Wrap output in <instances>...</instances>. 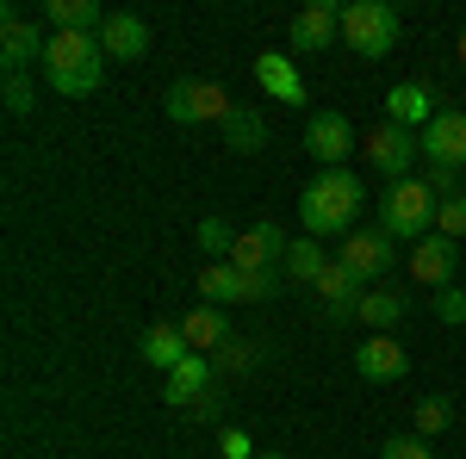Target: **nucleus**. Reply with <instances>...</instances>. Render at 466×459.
<instances>
[{
	"label": "nucleus",
	"mask_w": 466,
	"mask_h": 459,
	"mask_svg": "<svg viewBox=\"0 0 466 459\" xmlns=\"http://www.w3.org/2000/svg\"><path fill=\"white\" fill-rule=\"evenodd\" d=\"M360 180L349 175V168H323L305 193H299V224H305V236H349L360 217Z\"/></svg>",
	"instance_id": "f257e3e1"
},
{
	"label": "nucleus",
	"mask_w": 466,
	"mask_h": 459,
	"mask_svg": "<svg viewBox=\"0 0 466 459\" xmlns=\"http://www.w3.org/2000/svg\"><path fill=\"white\" fill-rule=\"evenodd\" d=\"M37 69H44V81H50L56 94L87 100V94L106 81V50H100V37H87V32H50Z\"/></svg>",
	"instance_id": "f03ea898"
},
{
	"label": "nucleus",
	"mask_w": 466,
	"mask_h": 459,
	"mask_svg": "<svg viewBox=\"0 0 466 459\" xmlns=\"http://www.w3.org/2000/svg\"><path fill=\"white\" fill-rule=\"evenodd\" d=\"M435 212H441V199H435V186L430 180H392V186H386V199H380V230H386V236H392V243H423V236H430L435 230Z\"/></svg>",
	"instance_id": "7ed1b4c3"
},
{
	"label": "nucleus",
	"mask_w": 466,
	"mask_h": 459,
	"mask_svg": "<svg viewBox=\"0 0 466 459\" xmlns=\"http://www.w3.org/2000/svg\"><path fill=\"white\" fill-rule=\"evenodd\" d=\"M342 44H349L355 56H367V63L392 56L398 6H386V0H349V6H342Z\"/></svg>",
	"instance_id": "20e7f679"
},
{
	"label": "nucleus",
	"mask_w": 466,
	"mask_h": 459,
	"mask_svg": "<svg viewBox=\"0 0 466 459\" xmlns=\"http://www.w3.org/2000/svg\"><path fill=\"white\" fill-rule=\"evenodd\" d=\"M162 106H168L175 125H224V118L237 112V100H230L218 81H175Z\"/></svg>",
	"instance_id": "39448f33"
},
{
	"label": "nucleus",
	"mask_w": 466,
	"mask_h": 459,
	"mask_svg": "<svg viewBox=\"0 0 466 459\" xmlns=\"http://www.w3.org/2000/svg\"><path fill=\"white\" fill-rule=\"evenodd\" d=\"M360 149H367L373 175H386V186H392V180H410V162L423 155V137H417V131H404V125H386V118H380V131L360 143Z\"/></svg>",
	"instance_id": "423d86ee"
},
{
	"label": "nucleus",
	"mask_w": 466,
	"mask_h": 459,
	"mask_svg": "<svg viewBox=\"0 0 466 459\" xmlns=\"http://www.w3.org/2000/svg\"><path fill=\"white\" fill-rule=\"evenodd\" d=\"M336 261H342L360 285L386 280V267H392V236H386V230H349L342 248H336Z\"/></svg>",
	"instance_id": "0eeeda50"
},
{
	"label": "nucleus",
	"mask_w": 466,
	"mask_h": 459,
	"mask_svg": "<svg viewBox=\"0 0 466 459\" xmlns=\"http://www.w3.org/2000/svg\"><path fill=\"white\" fill-rule=\"evenodd\" d=\"M44 44H50V37L37 32L19 6L0 13V63H6V75H25V63H44Z\"/></svg>",
	"instance_id": "6e6552de"
},
{
	"label": "nucleus",
	"mask_w": 466,
	"mask_h": 459,
	"mask_svg": "<svg viewBox=\"0 0 466 459\" xmlns=\"http://www.w3.org/2000/svg\"><path fill=\"white\" fill-rule=\"evenodd\" d=\"M287 230L280 224H255V230H243L237 236V248H230V267H243V274H261V267H287Z\"/></svg>",
	"instance_id": "1a4fd4ad"
},
{
	"label": "nucleus",
	"mask_w": 466,
	"mask_h": 459,
	"mask_svg": "<svg viewBox=\"0 0 466 459\" xmlns=\"http://www.w3.org/2000/svg\"><path fill=\"white\" fill-rule=\"evenodd\" d=\"M435 112L441 106H435L430 81H398L392 94H386V125H404V131H417V137L435 125Z\"/></svg>",
	"instance_id": "9d476101"
},
{
	"label": "nucleus",
	"mask_w": 466,
	"mask_h": 459,
	"mask_svg": "<svg viewBox=\"0 0 466 459\" xmlns=\"http://www.w3.org/2000/svg\"><path fill=\"white\" fill-rule=\"evenodd\" d=\"M336 37H342L336 0H318V6H299V13H292V50L318 56V50H336Z\"/></svg>",
	"instance_id": "9b49d317"
},
{
	"label": "nucleus",
	"mask_w": 466,
	"mask_h": 459,
	"mask_svg": "<svg viewBox=\"0 0 466 459\" xmlns=\"http://www.w3.org/2000/svg\"><path fill=\"white\" fill-rule=\"evenodd\" d=\"M305 149L318 155L323 168H342V162L355 155V131H349V118H342V112H311V125H305Z\"/></svg>",
	"instance_id": "f8f14e48"
},
{
	"label": "nucleus",
	"mask_w": 466,
	"mask_h": 459,
	"mask_svg": "<svg viewBox=\"0 0 466 459\" xmlns=\"http://www.w3.org/2000/svg\"><path fill=\"white\" fill-rule=\"evenodd\" d=\"M423 155H430V168H466V112H435V125L423 131Z\"/></svg>",
	"instance_id": "ddd939ff"
},
{
	"label": "nucleus",
	"mask_w": 466,
	"mask_h": 459,
	"mask_svg": "<svg viewBox=\"0 0 466 459\" xmlns=\"http://www.w3.org/2000/svg\"><path fill=\"white\" fill-rule=\"evenodd\" d=\"M454 267H461V243H454V236H441V230H430L423 243L410 248V274H417L423 285H435V292H441V285H454Z\"/></svg>",
	"instance_id": "4468645a"
},
{
	"label": "nucleus",
	"mask_w": 466,
	"mask_h": 459,
	"mask_svg": "<svg viewBox=\"0 0 466 459\" xmlns=\"http://www.w3.org/2000/svg\"><path fill=\"white\" fill-rule=\"evenodd\" d=\"M318 298H323V317H329V323H355L367 285H360L342 261H329V267H323V280H318Z\"/></svg>",
	"instance_id": "2eb2a0df"
},
{
	"label": "nucleus",
	"mask_w": 466,
	"mask_h": 459,
	"mask_svg": "<svg viewBox=\"0 0 466 459\" xmlns=\"http://www.w3.org/2000/svg\"><path fill=\"white\" fill-rule=\"evenodd\" d=\"M180 335H187V348L206 354V360H212L218 348L237 342V329H230V317H224V304H193V311L180 317Z\"/></svg>",
	"instance_id": "dca6fc26"
},
{
	"label": "nucleus",
	"mask_w": 466,
	"mask_h": 459,
	"mask_svg": "<svg viewBox=\"0 0 466 459\" xmlns=\"http://www.w3.org/2000/svg\"><path fill=\"white\" fill-rule=\"evenodd\" d=\"M100 50H106V63H144L149 56V25L137 19V13H106Z\"/></svg>",
	"instance_id": "f3484780"
},
{
	"label": "nucleus",
	"mask_w": 466,
	"mask_h": 459,
	"mask_svg": "<svg viewBox=\"0 0 466 459\" xmlns=\"http://www.w3.org/2000/svg\"><path fill=\"white\" fill-rule=\"evenodd\" d=\"M355 373H360V379H373V385H392V379L410 373V354L398 348L392 335H373V342H360V348H355Z\"/></svg>",
	"instance_id": "a211bd4d"
},
{
	"label": "nucleus",
	"mask_w": 466,
	"mask_h": 459,
	"mask_svg": "<svg viewBox=\"0 0 466 459\" xmlns=\"http://www.w3.org/2000/svg\"><path fill=\"white\" fill-rule=\"evenodd\" d=\"M255 81H261L268 100H287V106L305 100V81L292 69V56H280V50H261V56H255Z\"/></svg>",
	"instance_id": "6ab92c4d"
},
{
	"label": "nucleus",
	"mask_w": 466,
	"mask_h": 459,
	"mask_svg": "<svg viewBox=\"0 0 466 459\" xmlns=\"http://www.w3.org/2000/svg\"><path fill=\"white\" fill-rule=\"evenodd\" d=\"M212 379H218V373H212V360H206V354H187V360H180L175 373L162 379V397L187 410V404H199V397L212 391Z\"/></svg>",
	"instance_id": "aec40b11"
},
{
	"label": "nucleus",
	"mask_w": 466,
	"mask_h": 459,
	"mask_svg": "<svg viewBox=\"0 0 466 459\" xmlns=\"http://www.w3.org/2000/svg\"><path fill=\"white\" fill-rule=\"evenodd\" d=\"M44 25H50V32H87V37H100L106 6H100V0H44Z\"/></svg>",
	"instance_id": "412c9836"
},
{
	"label": "nucleus",
	"mask_w": 466,
	"mask_h": 459,
	"mask_svg": "<svg viewBox=\"0 0 466 459\" xmlns=\"http://www.w3.org/2000/svg\"><path fill=\"white\" fill-rule=\"evenodd\" d=\"M187 354L193 348H187L180 323H156V329H144V342H137V360H144V366H162V373H175Z\"/></svg>",
	"instance_id": "4be33fe9"
},
{
	"label": "nucleus",
	"mask_w": 466,
	"mask_h": 459,
	"mask_svg": "<svg viewBox=\"0 0 466 459\" xmlns=\"http://www.w3.org/2000/svg\"><path fill=\"white\" fill-rule=\"evenodd\" d=\"M329 261H336V254H329V248H323L318 236H292V248H287V280H299V285H318Z\"/></svg>",
	"instance_id": "5701e85b"
},
{
	"label": "nucleus",
	"mask_w": 466,
	"mask_h": 459,
	"mask_svg": "<svg viewBox=\"0 0 466 459\" xmlns=\"http://www.w3.org/2000/svg\"><path fill=\"white\" fill-rule=\"evenodd\" d=\"M268 143V118L255 106H237L230 118H224V149H237V155H255Z\"/></svg>",
	"instance_id": "b1692460"
},
{
	"label": "nucleus",
	"mask_w": 466,
	"mask_h": 459,
	"mask_svg": "<svg viewBox=\"0 0 466 459\" xmlns=\"http://www.w3.org/2000/svg\"><path fill=\"white\" fill-rule=\"evenodd\" d=\"M199 298H206V304H230V298L243 304V274H237L230 261H206V267H199Z\"/></svg>",
	"instance_id": "393cba45"
},
{
	"label": "nucleus",
	"mask_w": 466,
	"mask_h": 459,
	"mask_svg": "<svg viewBox=\"0 0 466 459\" xmlns=\"http://www.w3.org/2000/svg\"><path fill=\"white\" fill-rule=\"evenodd\" d=\"M404 311H410V304L398 298L392 285H367V298H360V323H373L380 335H386L392 323H404Z\"/></svg>",
	"instance_id": "a878e982"
},
{
	"label": "nucleus",
	"mask_w": 466,
	"mask_h": 459,
	"mask_svg": "<svg viewBox=\"0 0 466 459\" xmlns=\"http://www.w3.org/2000/svg\"><path fill=\"white\" fill-rule=\"evenodd\" d=\"M243 274V267H237ZM280 285H287V267H261V274H243V304H268V298H280Z\"/></svg>",
	"instance_id": "bb28decb"
},
{
	"label": "nucleus",
	"mask_w": 466,
	"mask_h": 459,
	"mask_svg": "<svg viewBox=\"0 0 466 459\" xmlns=\"http://www.w3.org/2000/svg\"><path fill=\"white\" fill-rule=\"evenodd\" d=\"M380 459H435V441L430 434H386V447H380Z\"/></svg>",
	"instance_id": "cd10ccee"
},
{
	"label": "nucleus",
	"mask_w": 466,
	"mask_h": 459,
	"mask_svg": "<svg viewBox=\"0 0 466 459\" xmlns=\"http://www.w3.org/2000/svg\"><path fill=\"white\" fill-rule=\"evenodd\" d=\"M199 248L212 254V261H230V248H237V236H230V224H218V217H199Z\"/></svg>",
	"instance_id": "c85d7f7f"
},
{
	"label": "nucleus",
	"mask_w": 466,
	"mask_h": 459,
	"mask_svg": "<svg viewBox=\"0 0 466 459\" xmlns=\"http://www.w3.org/2000/svg\"><path fill=\"white\" fill-rule=\"evenodd\" d=\"M454 423V404H448V397H423V404H417V434H441V428Z\"/></svg>",
	"instance_id": "c756f323"
},
{
	"label": "nucleus",
	"mask_w": 466,
	"mask_h": 459,
	"mask_svg": "<svg viewBox=\"0 0 466 459\" xmlns=\"http://www.w3.org/2000/svg\"><path fill=\"white\" fill-rule=\"evenodd\" d=\"M249 366H255V342H243V335H237L230 348L212 354V373H218V379H224V373H249Z\"/></svg>",
	"instance_id": "7c9ffc66"
},
{
	"label": "nucleus",
	"mask_w": 466,
	"mask_h": 459,
	"mask_svg": "<svg viewBox=\"0 0 466 459\" xmlns=\"http://www.w3.org/2000/svg\"><path fill=\"white\" fill-rule=\"evenodd\" d=\"M435 230H441V236H454V243L466 236V193L441 199V212H435Z\"/></svg>",
	"instance_id": "2f4dec72"
},
{
	"label": "nucleus",
	"mask_w": 466,
	"mask_h": 459,
	"mask_svg": "<svg viewBox=\"0 0 466 459\" xmlns=\"http://www.w3.org/2000/svg\"><path fill=\"white\" fill-rule=\"evenodd\" d=\"M435 317L448 323V329H461V323H466V292H461V285H441V292H435Z\"/></svg>",
	"instance_id": "473e14b6"
},
{
	"label": "nucleus",
	"mask_w": 466,
	"mask_h": 459,
	"mask_svg": "<svg viewBox=\"0 0 466 459\" xmlns=\"http://www.w3.org/2000/svg\"><path fill=\"white\" fill-rule=\"evenodd\" d=\"M218 454H224V459H255L261 447H255L243 428H224V434H218Z\"/></svg>",
	"instance_id": "72a5a7b5"
},
{
	"label": "nucleus",
	"mask_w": 466,
	"mask_h": 459,
	"mask_svg": "<svg viewBox=\"0 0 466 459\" xmlns=\"http://www.w3.org/2000/svg\"><path fill=\"white\" fill-rule=\"evenodd\" d=\"M32 81H25V75H6V112H32Z\"/></svg>",
	"instance_id": "f704fd0d"
},
{
	"label": "nucleus",
	"mask_w": 466,
	"mask_h": 459,
	"mask_svg": "<svg viewBox=\"0 0 466 459\" xmlns=\"http://www.w3.org/2000/svg\"><path fill=\"white\" fill-rule=\"evenodd\" d=\"M423 180L435 186V199H454V193H466V186H461V168H430Z\"/></svg>",
	"instance_id": "c9c22d12"
},
{
	"label": "nucleus",
	"mask_w": 466,
	"mask_h": 459,
	"mask_svg": "<svg viewBox=\"0 0 466 459\" xmlns=\"http://www.w3.org/2000/svg\"><path fill=\"white\" fill-rule=\"evenodd\" d=\"M193 410H199V416H206V423H212L218 410H224V397H218V391H206V397H199V404H193Z\"/></svg>",
	"instance_id": "e433bc0d"
},
{
	"label": "nucleus",
	"mask_w": 466,
	"mask_h": 459,
	"mask_svg": "<svg viewBox=\"0 0 466 459\" xmlns=\"http://www.w3.org/2000/svg\"><path fill=\"white\" fill-rule=\"evenodd\" d=\"M255 459H287V454H274V447H261V454H255Z\"/></svg>",
	"instance_id": "4c0bfd02"
},
{
	"label": "nucleus",
	"mask_w": 466,
	"mask_h": 459,
	"mask_svg": "<svg viewBox=\"0 0 466 459\" xmlns=\"http://www.w3.org/2000/svg\"><path fill=\"white\" fill-rule=\"evenodd\" d=\"M461 63H466V25H461Z\"/></svg>",
	"instance_id": "58836bf2"
}]
</instances>
